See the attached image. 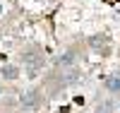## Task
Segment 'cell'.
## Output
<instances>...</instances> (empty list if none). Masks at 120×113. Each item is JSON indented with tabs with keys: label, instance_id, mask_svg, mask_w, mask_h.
<instances>
[{
	"label": "cell",
	"instance_id": "obj_5",
	"mask_svg": "<svg viewBox=\"0 0 120 113\" xmlns=\"http://www.w3.org/2000/svg\"><path fill=\"white\" fill-rule=\"evenodd\" d=\"M55 65H58V67H70V65H75V53H63V55H58V58H55Z\"/></svg>",
	"mask_w": 120,
	"mask_h": 113
},
{
	"label": "cell",
	"instance_id": "obj_3",
	"mask_svg": "<svg viewBox=\"0 0 120 113\" xmlns=\"http://www.w3.org/2000/svg\"><path fill=\"white\" fill-rule=\"evenodd\" d=\"M106 89L111 94H120V72H115V75H111L106 79Z\"/></svg>",
	"mask_w": 120,
	"mask_h": 113
},
{
	"label": "cell",
	"instance_id": "obj_7",
	"mask_svg": "<svg viewBox=\"0 0 120 113\" xmlns=\"http://www.w3.org/2000/svg\"><path fill=\"white\" fill-rule=\"evenodd\" d=\"M0 94H3V84H0Z\"/></svg>",
	"mask_w": 120,
	"mask_h": 113
},
{
	"label": "cell",
	"instance_id": "obj_2",
	"mask_svg": "<svg viewBox=\"0 0 120 113\" xmlns=\"http://www.w3.org/2000/svg\"><path fill=\"white\" fill-rule=\"evenodd\" d=\"M19 104H22L24 111H34L38 104H41V91H38V89H31V91H26V94H22Z\"/></svg>",
	"mask_w": 120,
	"mask_h": 113
},
{
	"label": "cell",
	"instance_id": "obj_6",
	"mask_svg": "<svg viewBox=\"0 0 120 113\" xmlns=\"http://www.w3.org/2000/svg\"><path fill=\"white\" fill-rule=\"evenodd\" d=\"M0 75H3L5 79H17V77H19V67H17V65H3Z\"/></svg>",
	"mask_w": 120,
	"mask_h": 113
},
{
	"label": "cell",
	"instance_id": "obj_1",
	"mask_svg": "<svg viewBox=\"0 0 120 113\" xmlns=\"http://www.w3.org/2000/svg\"><path fill=\"white\" fill-rule=\"evenodd\" d=\"M22 60H24V65H26L29 77H36V75H38V70L43 67V58H41V55H34V53H22Z\"/></svg>",
	"mask_w": 120,
	"mask_h": 113
},
{
	"label": "cell",
	"instance_id": "obj_8",
	"mask_svg": "<svg viewBox=\"0 0 120 113\" xmlns=\"http://www.w3.org/2000/svg\"><path fill=\"white\" fill-rule=\"evenodd\" d=\"M118 108H120V104H118Z\"/></svg>",
	"mask_w": 120,
	"mask_h": 113
},
{
	"label": "cell",
	"instance_id": "obj_4",
	"mask_svg": "<svg viewBox=\"0 0 120 113\" xmlns=\"http://www.w3.org/2000/svg\"><path fill=\"white\" fill-rule=\"evenodd\" d=\"M115 108H118V104H115V101H111V99H103L101 104L96 106V111H94V113H113Z\"/></svg>",
	"mask_w": 120,
	"mask_h": 113
}]
</instances>
